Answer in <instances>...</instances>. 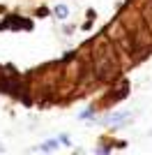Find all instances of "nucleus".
<instances>
[{"label": "nucleus", "mask_w": 152, "mask_h": 155, "mask_svg": "<svg viewBox=\"0 0 152 155\" xmlns=\"http://www.w3.org/2000/svg\"><path fill=\"white\" fill-rule=\"evenodd\" d=\"M118 70H120V65H118L115 51L111 46H104L99 51V56H97V60H95V77L99 81H111L118 74Z\"/></svg>", "instance_id": "f257e3e1"}, {"label": "nucleus", "mask_w": 152, "mask_h": 155, "mask_svg": "<svg viewBox=\"0 0 152 155\" xmlns=\"http://www.w3.org/2000/svg\"><path fill=\"white\" fill-rule=\"evenodd\" d=\"M127 51H129V56H131L134 60L147 56V53L152 51V39H150V35H147L143 28H138L136 32H131V35L127 37Z\"/></svg>", "instance_id": "f03ea898"}, {"label": "nucleus", "mask_w": 152, "mask_h": 155, "mask_svg": "<svg viewBox=\"0 0 152 155\" xmlns=\"http://www.w3.org/2000/svg\"><path fill=\"white\" fill-rule=\"evenodd\" d=\"M145 16H147V19H152V2H147V5H145Z\"/></svg>", "instance_id": "7ed1b4c3"}]
</instances>
